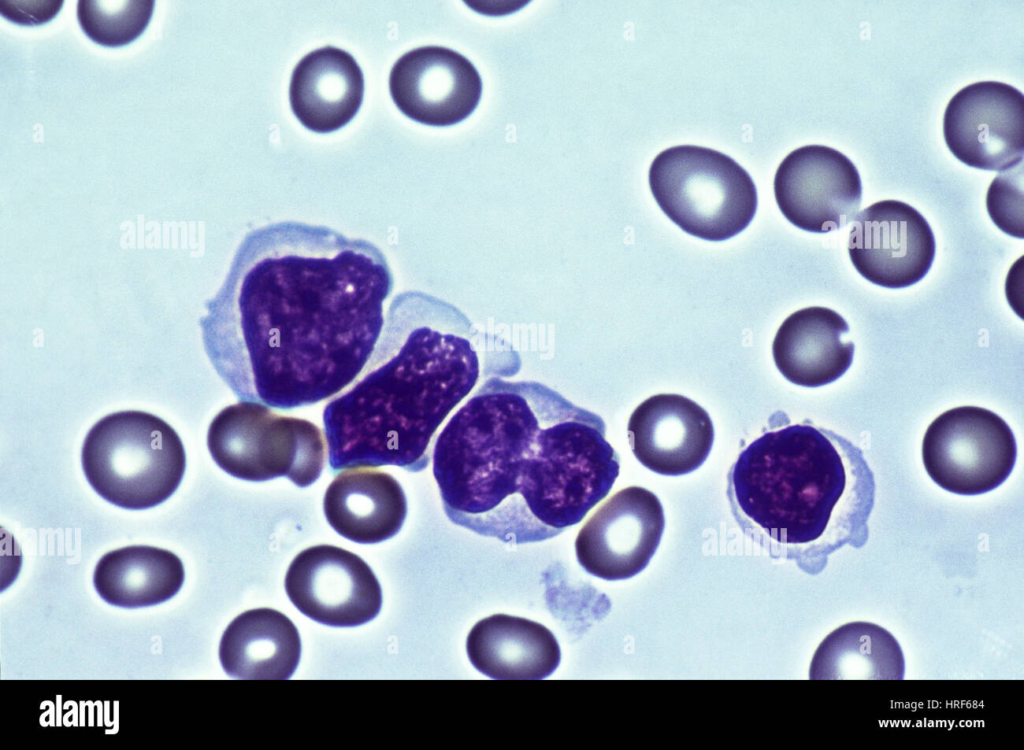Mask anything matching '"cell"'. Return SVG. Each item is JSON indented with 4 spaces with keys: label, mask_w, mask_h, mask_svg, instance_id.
<instances>
[{
    "label": "cell",
    "mask_w": 1024,
    "mask_h": 750,
    "mask_svg": "<svg viewBox=\"0 0 1024 750\" xmlns=\"http://www.w3.org/2000/svg\"><path fill=\"white\" fill-rule=\"evenodd\" d=\"M1001 171L987 192V211L994 224L1004 233L1023 238V172L1022 166Z\"/></svg>",
    "instance_id": "obj_24"
},
{
    "label": "cell",
    "mask_w": 1024,
    "mask_h": 750,
    "mask_svg": "<svg viewBox=\"0 0 1024 750\" xmlns=\"http://www.w3.org/2000/svg\"><path fill=\"white\" fill-rule=\"evenodd\" d=\"M301 641L292 621L269 608L248 610L224 631L219 659L224 671L238 679H288L296 670Z\"/></svg>",
    "instance_id": "obj_20"
},
{
    "label": "cell",
    "mask_w": 1024,
    "mask_h": 750,
    "mask_svg": "<svg viewBox=\"0 0 1024 750\" xmlns=\"http://www.w3.org/2000/svg\"><path fill=\"white\" fill-rule=\"evenodd\" d=\"M935 251L929 223L907 203L879 201L852 221L850 260L858 273L875 285L900 289L919 282L930 270Z\"/></svg>",
    "instance_id": "obj_13"
},
{
    "label": "cell",
    "mask_w": 1024,
    "mask_h": 750,
    "mask_svg": "<svg viewBox=\"0 0 1024 750\" xmlns=\"http://www.w3.org/2000/svg\"><path fill=\"white\" fill-rule=\"evenodd\" d=\"M1017 445L1009 425L977 406L952 408L927 428L922 443L926 472L941 488L979 495L1000 486L1011 474Z\"/></svg>",
    "instance_id": "obj_8"
},
{
    "label": "cell",
    "mask_w": 1024,
    "mask_h": 750,
    "mask_svg": "<svg viewBox=\"0 0 1024 750\" xmlns=\"http://www.w3.org/2000/svg\"><path fill=\"white\" fill-rule=\"evenodd\" d=\"M152 0H81L77 18L86 36L104 47H120L137 39L154 11Z\"/></svg>",
    "instance_id": "obj_23"
},
{
    "label": "cell",
    "mask_w": 1024,
    "mask_h": 750,
    "mask_svg": "<svg viewBox=\"0 0 1024 750\" xmlns=\"http://www.w3.org/2000/svg\"><path fill=\"white\" fill-rule=\"evenodd\" d=\"M603 419L535 381L487 379L438 434L445 514L510 544L578 524L611 490L620 459Z\"/></svg>",
    "instance_id": "obj_2"
},
{
    "label": "cell",
    "mask_w": 1024,
    "mask_h": 750,
    "mask_svg": "<svg viewBox=\"0 0 1024 750\" xmlns=\"http://www.w3.org/2000/svg\"><path fill=\"white\" fill-rule=\"evenodd\" d=\"M774 195L784 217L812 233L838 230L860 208L862 183L853 162L824 145H806L789 153L774 178Z\"/></svg>",
    "instance_id": "obj_10"
},
{
    "label": "cell",
    "mask_w": 1024,
    "mask_h": 750,
    "mask_svg": "<svg viewBox=\"0 0 1024 750\" xmlns=\"http://www.w3.org/2000/svg\"><path fill=\"white\" fill-rule=\"evenodd\" d=\"M476 340L456 306L422 291L397 294L368 364L324 408L331 470H424L439 426L478 382Z\"/></svg>",
    "instance_id": "obj_3"
},
{
    "label": "cell",
    "mask_w": 1024,
    "mask_h": 750,
    "mask_svg": "<svg viewBox=\"0 0 1024 750\" xmlns=\"http://www.w3.org/2000/svg\"><path fill=\"white\" fill-rule=\"evenodd\" d=\"M472 665L492 679H543L561 659L559 644L543 625L505 614L480 620L466 643Z\"/></svg>",
    "instance_id": "obj_19"
},
{
    "label": "cell",
    "mask_w": 1024,
    "mask_h": 750,
    "mask_svg": "<svg viewBox=\"0 0 1024 750\" xmlns=\"http://www.w3.org/2000/svg\"><path fill=\"white\" fill-rule=\"evenodd\" d=\"M393 287L374 243L327 226L269 224L245 235L204 303V350L240 401L312 405L364 370Z\"/></svg>",
    "instance_id": "obj_1"
},
{
    "label": "cell",
    "mask_w": 1024,
    "mask_h": 750,
    "mask_svg": "<svg viewBox=\"0 0 1024 750\" xmlns=\"http://www.w3.org/2000/svg\"><path fill=\"white\" fill-rule=\"evenodd\" d=\"M364 95L362 70L347 51L325 46L306 54L290 80V106L307 129L336 131L359 111Z\"/></svg>",
    "instance_id": "obj_16"
},
{
    "label": "cell",
    "mask_w": 1024,
    "mask_h": 750,
    "mask_svg": "<svg viewBox=\"0 0 1024 750\" xmlns=\"http://www.w3.org/2000/svg\"><path fill=\"white\" fill-rule=\"evenodd\" d=\"M727 480L744 533L807 572L867 540L874 475L862 450L833 431L809 421L767 431L740 453Z\"/></svg>",
    "instance_id": "obj_4"
},
{
    "label": "cell",
    "mask_w": 1024,
    "mask_h": 750,
    "mask_svg": "<svg viewBox=\"0 0 1024 750\" xmlns=\"http://www.w3.org/2000/svg\"><path fill=\"white\" fill-rule=\"evenodd\" d=\"M628 439L637 460L651 471L680 476L699 468L714 441L710 416L699 404L678 394H658L631 414Z\"/></svg>",
    "instance_id": "obj_15"
},
{
    "label": "cell",
    "mask_w": 1024,
    "mask_h": 750,
    "mask_svg": "<svg viewBox=\"0 0 1024 750\" xmlns=\"http://www.w3.org/2000/svg\"><path fill=\"white\" fill-rule=\"evenodd\" d=\"M185 578L174 553L146 545L108 552L98 561L93 584L108 604L122 608L149 607L175 596Z\"/></svg>",
    "instance_id": "obj_21"
},
{
    "label": "cell",
    "mask_w": 1024,
    "mask_h": 750,
    "mask_svg": "<svg viewBox=\"0 0 1024 750\" xmlns=\"http://www.w3.org/2000/svg\"><path fill=\"white\" fill-rule=\"evenodd\" d=\"M810 679H903L905 659L896 638L870 622L844 624L820 643Z\"/></svg>",
    "instance_id": "obj_22"
},
{
    "label": "cell",
    "mask_w": 1024,
    "mask_h": 750,
    "mask_svg": "<svg viewBox=\"0 0 1024 750\" xmlns=\"http://www.w3.org/2000/svg\"><path fill=\"white\" fill-rule=\"evenodd\" d=\"M848 332L845 319L832 309H800L783 321L775 335V365L793 384L809 388L830 384L852 364L854 344L842 340Z\"/></svg>",
    "instance_id": "obj_17"
},
{
    "label": "cell",
    "mask_w": 1024,
    "mask_h": 750,
    "mask_svg": "<svg viewBox=\"0 0 1024 750\" xmlns=\"http://www.w3.org/2000/svg\"><path fill=\"white\" fill-rule=\"evenodd\" d=\"M664 526L663 508L654 493L639 486L624 488L580 529L577 560L589 574L604 580L631 578L648 565Z\"/></svg>",
    "instance_id": "obj_12"
},
{
    "label": "cell",
    "mask_w": 1024,
    "mask_h": 750,
    "mask_svg": "<svg viewBox=\"0 0 1024 750\" xmlns=\"http://www.w3.org/2000/svg\"><path fill=\"white\" fill-rule=\"evenodd\" d=\"M389 90L397 108L421 124L455 125L478 106L482 80L475 66L460 53L424 46L403 54L389 75Z\"/></svg>",
    "instance_id": "obj_14"
},
{
    "label": "cell",
    "mask_w": 1024,
    "mask_h": 750,
    "mask_svg": "<svg viewBox=\"0 0 1024 750\" xmlns=\"http://www.w3.org/2000/svg\"><path fill=\"white\" fill-rule=\"evenodd\" d=\"M649 185L671 221L707 241L739 234L757 210V190L748 172L706 147L679 145L662 151L650 166Z\"/></svg>",
    "instance_id": "obj_6"
},
{
    "label": "cell",
    "mask_w": 1024,
    "mask_h": 750,
    "mask_svg": "<svg viewBox=\"0 0 1024 750\" xmlns=\"http://www.w3.org/2000/svg\"><path fill=\"white\" fill-rule=\"evenodd\" d=\"M285 590L301 613L333 627L365 624L382 606L381 587L369 565L333 545L301 551L287 570Z\"/></svg>",
    "instance_id": "obj_11"
},
{
    "label": "cell",
    "mask_w": 1024,
    "mask_h": 750,
    "mask_svg": "<svg viewBox=\"0 0 1024 750\" xmlns=\"http://www.w3.org/2000/svg\"><path fill=\"white\" fill-rule=\"evenodd\" d=\"M943 133L962 163L990 171L1011 169L1023 162V93L998 81L965 86L946 107Z\"/></svg>",
    "instance_id": "obj_9"
},
{
    "label": "cell",
    "mask_w": 1024,
    "mask_h": 750,
    "mask_svg": "<svg viewBox=\"0 0 1024 750\" xmlns=\"http://www.w3.org/2000/svg\"><path fill=\"white\" fill-rule=\"evenodd\" d=\"M323 510L344 538L374 544L392 538L404 524L407 500L400 483L377 469H346L326 489Z\"/></svg>",
    "instance_id": "obj_18"
},
{
    "label": "cell",
    "mask_w": 1024,
    "mask_h": 750,
    "mask_svg": "<svg viewBox=\"0 0 1024 750\" xmlns=\"http://www.w3.org/2000/svg\"><path fill=\"white\" fill-rule=\"evenodd\" d=\"M207 446L229 475L250 482L287 477L296 486L312 485L325 463V442L312 422L273 413L268 406L240 401L212 420Z\"/></svg>",
    "instance_id": "obj_7"
},
{
    "label": "cell",
    "mask_w": 1024,
    "mask_h": 750,
    "mask_svg": "<svg viewBox=\"0 0 1024 750\" xmlns=\"http://www.w3.org/2000/svg\"><path fill=\"white\" fill-rule=\"evenodd\" d=\"M81 460L97 494L129 510L163 503L179 487L186 468L176 431L163 419L135 410L109 414L94 424Z\"/></svg>",
    "instance_id": "obj_5"
}]
</instances>
